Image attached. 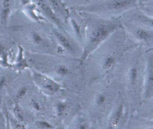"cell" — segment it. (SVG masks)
Segmentation results:
<instances>
[{
	"mask_svg": "<svg viewBox=\"0 0 153 129\" xmlns=\"http://www.w3.org/2000/svg\"><path fill=\"white\" fill-rule=\"evenodd\" d=\"M80 13L85 20L84 39L79 59L82 65L95 50L116 31L123 29V26L120 17L107 19Z\"/></svg>",
	"mask_w": 153,
	"mask_h": 129,
	"instance_id": "6da1fadb",
	"label": "cell"
},
{
	"mask_svg": "<svg viewBox=\"0 0 153 129\" xmlns=\"http://www.w3.org/2000/svg\"><path fill=\"white\" fill-rule=\"evenodd\" d=\"M139 0H89L74 8L78 12L98 17L118 18L137 7Z\"/></svg>",
	"mask_w": 153,
	"mask_h": 129,
	"instance_id": "7a4b0ae2",
	"label": "cell"
},
{
	"mask_svg": "<svg viewBox=\"0 0 153 129\" xmlns=\"http://www.w3.org/2000/svg\"><path fill=\"white\" fill-rule=\"evenodd\" d=\"M123 29L136 41L143 44H152L153 41L152 27L127 21L122 23Z\"/></svg>",
	"mask_w": 153,
	"mask_h": 129,
	"instance_id": "3957f363",
	"label": "cell"
},
{
	"mask_svg": "<svg viewBox=\"0 0 153 129\" xmlns=\"http://www.w3.org/2000/svg\"><path fill=\"white\" fill-rule=\"evenodd\" d=\"M50 32L54 39L63 50L72 54L78 53L79 51L81 53V51L78 50L79 48L78 42L75 39L72 38L65 29H60L52 26L50 27Z\"/></svg>",
	"mask_w": 153,
	"mask_h": 129,
	"instance_id": "277c9868",
	"label": "cell"
},
{
	"mask_svg": "<svg viewBox=\"0 0 153 129\" xmlns=\"http://www.w3.org/2000/svg\"><path fill=\"white\" fill-rule=\"evenodd\" d=\"M32 78L36 85L48 95H53L63 88L56 80L39 71L32 70Z\"/></svg>",
	"mask_w": 153,
	"mask_h": 129,
	"instance_id": "5b68a950",
	"label": "cell"
},
{
	"mask_svg": "<svg viewBox=\"0 0 153 129\" xmlns=\"http://www.w3.org/2000/svg\"><path fill=\"white\" fill-rule=\"evenodd\" d=\"M28 37L32 45L41 51H50L53 48L54 38L51 33L50 35L42 29L35 28L29 32Z\"/></svg>",
	"mask_w": 153,
	"mask_h": 129,
	"instance_id": "8992f818",
	"label": "cell"
},
{
	"mask_svg": "<svg viewBox=\"0 0 153 129\" xmlns=\"http://www.w3.org/2000/svg\"><path fill=\"white\" fill-rule=\"evenodd\" d=\"M66 22L69 24L75 39L82 45L85 34V20L82 15L73 9L69 11Z\"/></svg>",
	"mask_w": 153,
	"mask_h": 129,
	"instance_id": "52a82bcc",
	"label": "cell"
},
{
	"mask_svg": "<svg viewBox=\"0 0 153 129\" xmlns=\"http://www.w3.org/2000/svg\"><path fill=\"white\" fill-rule=\"evenodd\" d=\"M30 1L47 22L59 29H65L64 23L55 14L47 0H30Z\"/></svg>",
	"mask_w": 153,
	"mask_h": 129,
	"instance_id": "ba28073f",
	"label": "cell"
},
{
	"mask_svg": "<svg viewBox=\"0 0 153 129\" xmlns=\"http://www.w3.org/2000/svg\"><path fill=\"white\" fill-rule=\"evenodd\" d=\"M153 96V57L152 54L149 55L146 60L143 81V97L150 99Z\"/></svg>",
	"mask_w": 153,
	"mask_h": 129,
	"instance_id": "9c48e42d",
	"label": "cell"
},
{
	"mask_svg": "<svg viewBox=\"0 0 153 129\" xmlns=\"http://www.w3.org/2000/svg\"><path fill=\"white\" fill-rule=\"evenodd\" d=\"M125 111V106L123 103H121L112 112L108 122V128H117L124 118Z\"/></svg>",
	"mask_w": 153,
	"mask_h": 129,
	"instance_id": "30bf717a",
	"label": "cell"
},
{
	"mask_svg": "<svg viewBox=\"0 0 153 129\" xmlns=\"http://www.w3.org/2000/svg\"><path fill=\"white\" fill-rule=\"evenodd\" d=\"M118 61V54L116 52L106 54L100 62V69L104 73H109L115 67Z\"/></svg>",
	"mask_w": 153,
	"mask_h": 129,
	"instance_id": "8fae6325",
	"label": "cell"
},
{
	"mask_svg": "<svg viewBox=\"0 0 153 129\" xmlns=\"http://www.w3.org/2000/svg\"><path fill=\"white\" fill-rule=\"evenodd\" d=\"M13 0H0V14L1 22L6 24L11 13Z\"/></svg>",
	"mask_w": 153,
	"mask_h": 129,
	"instance_id": "7c38bea8",
	"label": "cell"
},
{
	"mask_svg": "<svg viewBox=\"0 0 153 129\" xmlns=\"http://www.w3.org/2000/svg\"><path fill=\"white\" fill-rule=\"evenodd\" d=\"M140 78V70L139 67L136 66H131L127 72V79L128 85L131 87H134L139 79Z\"/></svg>",
	"mask_w": 153,
	"mask_h": 129,
	"instance_id": "4fadbf2b",
	"label": "cell"
},
{
	"mask_svg": "<svg viewBox=\"0 0 153 129\" xmlns=\"http://www.w3.org/2000/svg\"><path fill=\"white\" fill-rule=\"evenodd\" d=\"M14 67L19 70L29 67V66L24 57V49L20 45H18V54L14 64Z\"/></svg>",
	"mask_w": 153,
	"mask_h": 129,
	"instance_id": "5bb4252c",
	"label": "cell"
},
{
	"mask_svg": "<svg viewBox=\"0 0 153 129\" xmlns=\"http://www.w3.org/2000/svg\"><path fill=\"white\" fill-rule=\"evenodd\" d=\"M108 96L105 92L98 93L96 94L93 99V103L97 109L103 108L108 102Z\"/></svg>",
	"mask_w": 153,
	"mask_h": 129,
	"instance_id": "9a60e30c",
	"label": "cell"
},
{
	"mask_svg": "<svg viewBox=\"0 0 153 129\" xmlns=\"http://www.w3.org/2000/svg\"><path fill=\"white\" fill-rule=\"evenodd\" d=\"M69 108V103L67 100H59L55 105V112L59 118H62L67 112Z\"/></svg>",
	"mask_w": 153,
	"mask_h": 129,
	"instance_id": "2e32d148",
	"label": "cell"
},
{
	"mask_svg": "<svg viewBox=\"0 0 153 129\" xmlns=\"http://www.w3.org/2000/svg\"><path fill=\"white\" fill-rule=\"evenodd\" d=\"M153 0H139L137 7L146 14L152 16Z\"/></svg>",
	"mask_w": 153,
	"mask_h": 129,
	"instance_id": "e0dca14e",
	"label": "cell"
},
{
	"mask_svg": "<svg viewBox=\"0 0 153 129\" xmlns=\"http://www.w3.org/2000/svg\"><path fill=\"white\" fill-rule=\"evenodd\" d=\"M55 73L59 77H65L71 73L70 68L65 64H59L55 67Z\"/></svg>",
	"mask_w": 153,
	"mask_h": 129,
	"instance_id": "ac0fdd59",
	"label": "cell"
},
{
	"mask_svg": "<svg viewBox=\"0 0 153 129\" xmlns=\"http://www.w3.org/2000/svg\"><path fill=\"white\" fill-rule=\"evenodd\" d=\"M13 112L16 119L21 122H23V121H24L23 113L21 107L18 104L15 105L13 109Z\"/></svg>",
	"mask_w": 153,
	"mask_h": 129,
	"instance_id": "d6986e66",
	"label": "cell"
},
{
	"mask_svg": "<svg viewBox=\"0 0 153 129\" xmlns=\"http://www.w3.org/2000/svg\"><path fill=\"white\" fill-rule=\"evenodd\" d=\"M35 125L38 128H43V129H52L54 128V127L48 121L45 120H39L35 122Z\"/></svg>",
	"mask_w": 153,
	"mask_h": 129,
	"instance_id": "ffe728a7",
	"label": "cell"
},
{
	"mask_svg": "<svg viewBox=\"0 0 153 129\" xmlns=\"http://www.w3.org/2000/svg\"><path fill=\"white\" fill-rule=\"evenodd\" d=\"M30 105L31 108L35 111H40L42 109L41 103L35 99H32L30 102Z\"/></svg>",
	"mask_w": 153,
	"mask_h": 129,
	"instance_id": "44dd1931",
	"label": "cell"
},
{
	"mask_svg": "<svg viewBox=\"0 0 153 129\" xmlns=\"http://www.w3.org/2000/svg\"><path fill=\"white\" fill-rule=\"evenodd\" d=\"M28 89L26 87H22L19 89L16 94V99L17 100L22 99L27 94Z\"/></svg>",
	"mask_w": 153,
	"mask_h": 129,
	"instance_id": "7402d4cb",
	"label": "cell"
},
{
	"mask_svg": "<svg viewBox=\"0 0 153 129\" xmlns=\"http://www.w3.org/2000/svg\"><path fill=\"white\" fill-rule=\"evenodd\" d=\"M75 128H80V129H85L88 128L89 127L88 122L84 120V119H79V121L74 125Z\"/></svg>",
	"mask_w": 153,
	"mask_h": 129,
	"instance_id": "603a6c76",
	"label": "cell"
},
{
	"mask_svg": "<svg viewBox=\"0 0 153 129\" xmlns=\"http://www.w3.org/2000/svg\"><path fill=\"white\" fill-rule=\"evenodd\" d=\"M2 56V59L0 60L1 65L3 66H5V67L10 66V64L9 63H8V62H7V54L5 53Z\"/></svg>",
	"mask_w": 153,
	"mask_h": 129,
	"instance_id": "cb8c5ba5",
	"label": "cell"
},
{
	"mask_svg": "<svg viewBox=\"0 0 153 129\" xmlns=\"http://www.w3.org/2000/svg\"><path fill=\"white\" fill-rule=\"evenodd\" d=\"M6 82H7V79H6V78L5 77V76H4V75L1 76L0 77V90H1L2 88H4V87L6 84Z\"/></svg>",
	"mask_w": 153,
	"mask_h": 129,
	"instance_id": "d4e9b609",
	"label": "cell"
},
{
	"mask_svg": "<svg viewBox=\"0 0 153 129\" xmlns=\"http://www.w3.org/2000/svg\"><path fill=\"white\" fill-rule=\"evenodd\" d=\"M5 46L3 44H0V55L2 56V54H4L5 53Z\"/></svg>",
	"mask_w": 153,
	"mask_h": 129,
	"instance_id": "484cf974",
	"label": "cell"
},
{
	"mask_svg": "<svg viewBox=\"0 0 153 129\" xmlns=\"http://www.w3.org/2000/svg\"><path fill=\"white\" fill-rule=\"evenodd\" d=\"M75 1H81V2H82V5H83L84 4L86 3V2H87V1H88L89 0H75Z\"/></svg>",
	"mask_w": 153,
	"mask_h": 129,
	"instance_id": "4316f807",
	"label": "cell"
}]
</instances>
